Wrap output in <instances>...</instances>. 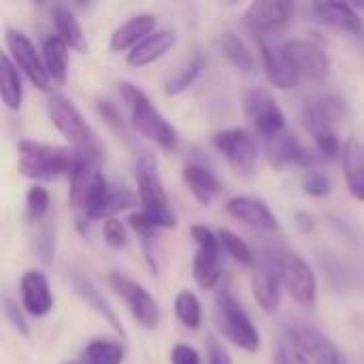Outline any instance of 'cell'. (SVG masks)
I'll list each match as a JSON object with an SVG mask.
<instances>
[{"label": "cell", "mask_w": 364, "mask_h": 364, "mask_svg": "<svg viewBox=\"0 0 364 364\" xmlns=\"http://www.w3.org/2000/svg\"><path fill=\"white\" fill-rule=\"evenodd\" d=\"M134 175H136L139 200L143 205V213L154 222L156 228H175L177 218L171 209V200L156 171V160L147 151L139 158Z\"/></svg>", "instance_id": "4"}, {"label": "cell", "mask_w": 364, "mask_h": 364, "mask_svg": "<svg viewBox=\"0 0 364 364\" xmlns=\"http://www.w3.org/2000/svg\"><path fill=\"white\" fill-rule=\"evenodd\" d=\"M156 28V17L149 13H141L130 17L128 21H124L119 28H115V32L111 34V51H126L128 47H136L143 38H147Z\"/></svg>", "instance_id": "23"}, {"label": "cell", "mask_w": 364, "mask_h": 364, "mask_svg": "<svg viewBox=\"0 0 364 364\" xmlns=\"http://www.w3.org/2000/svg\"><path fill=\"white\" fill-rule=\"evenodd\" d=\"M282 277L273 260H262L256 264V271L252 275V292L256 303L267 314H275L282 301Z\"/></svg>", "instance_id": "17"}, {"label": "cell", "mask_w": 364, "mask_h": 364, "mask_svg": "<svg viewBox=\"0 0 364 364\" xmlns=\"http://www.w3.org/2000/svg\"><path fill=\"white\" fill-rule=\"evenodd\" d=\"M290 335L314 364H348L339 348L320 331L309 326H296L294 331H290Z\"/></svg>", "instance_id": "16"}, {"label": "cell", "mask_w": 364, "mask_h": 364, "mask_svg": "<svg viewBox=\"0 0 364 364\" xmlns=\"http://www.w3.org/2000/svg\"><path fill=\"white\" fill-rule=\"evenodd\" d=\"M311 109H316L324 119H328L331 124L339 122L346 117L348 113V107H346V100L339 98V96H333V94H324V96H318V98H311L307 102Z\"/></svg>", "instance_id": "37"}, {"label": "cell", "mask_w": 364, "mask_h": 364, "mask_svg": "<svg viewBox=\"0 0 364 364\" xmlns=\"http://www.w3.org/2000/svg\"><path fill=\"white\" fill-rule=\"evenodd\" d=\"M43 62L45 70L55 85H64L66 73H68V47L66 43L55 34L51 38H45L43 43Z\"/></svg>", "instance_id": "28"}, {"label": "cell", "mask_w": 364, "mask_h": 364, "mask_svg": "<svg viewBox=\"0 0 364 364\" xmlns=\"http://www.w3.org/2000/svg\"><path fill=\"white\" fill-rule=\"evenodd\" d=\"M226 211L258 232H273L277 228V218L262 198L256 196H235L226 203Z\"/></svg>", "instance_id": "15"}, {"label": "cell", "mask_w": 364, "mask_h": 364, "mask_svg": "<svg viewBox=\"0 0 364 364\" xmlns=\"http://www.w3.org/2000/svg\"><path fill=\"white\" fill-rule=\"evenodd\" d=\"M134 205H136V196L132 192H128V190H115V192H111L109 190V194L87 213V218L90 220H100V218H109L111 220L115 213H119L124 209H130Z\"/></svg>", "instance_id": "32"}, {"label": "cell", "mask_w": 364, "mask_h": 364, "mask_svg": "<svg viewBox=\"0 0 364 364\" xmlns=\"http://www.w3.org/2000/svg\"><path fill=\"white\" fill-rule=\"evenodd\" d=\"M119 92H122V96H124V100H126V105L130 109L132 128L139 134H143L145 139L154 141L164 151L177 149V143H179L177 130L154 107V102L149 100V96L141 87H136V85H132L128 81L119 83Z\"/></svg>", "instance_id": "1"}, {"label": "cell", "mask_w": 364, "mask_h": 364, "mask_svg": "<svg viewBox=\"0 0 364 364\" xmlns=\"http://www.w3.org/2000/svg\"><path fill=\"white\" fill-rule=\"evenodd\" d=\"M277 364H311V360L305 356V352L296 346V341L292 339V335L282 337L277 343Z\"/></svg>", "instance_id": "39"}, {"label": "cell", "mask_w": 364, "mask_h": 364, "mask_svg": "<svg viewBox=\"0 0 364 364\" xmlns=\"http://www.w3.org/2000/svg\"><path fill=\"white\" fill-rule=\"evenodd\" d=\"M314 11L324 23H331V26H335L339 30L354 32V34H360L364 30L363 21H360V17L356 13V6H352V4H346V2H316Z\"/></svg>", "instance_id": "26"}, {"label": "cell", "mask_w": 364, "mask_h": 364, "mask_svg": "<svg viewBox=\"0 0 364 364\" xmlns=\"http://www.w3.org/2000/svg\"><path fill=\"white\" fill-rule=\"evenodd\" d=\"M128 224H130V228L132 230H136L141 237H143V241H149L151 237H154V232H156V226H154V222L143 213V211H139V213H132L130 218H128Z\"/></svg>", "instance_id": "44"}, {"label": "cell", "mask_w": 364, "mask_h": 364, "mask_svg": "<svg viewBox=\"0 0 364 364\" xmlns=\"http://www.w3.org/2000/svg\"><path fill=\"white\" fill-rule=\"evenodd\" d=\"M21 303L28 314L41 318L47 316L53 307V294L49 290V282L45 273L30 269L21 277Z\"/></svg>", "instance_id": "18"}, {"label": "cell", "mask_w": 364, "mask_h": 364, "mask_svg": "<svg viewBox=\"0 0 364 364\" xmlns=\"http://www.w3.org/2000/svg\"><path fill=\"white\" fill-rule=\"evenodd\" d=\"M49 192L41 186H32L26 194V213L32 222H43L49 213Z\"/></svg>", "instance_id": "38"}, {"label": "cell", "mask_w": 364, "mask_h": 364, "mask_svg": "<svg viewBox=\"0 0 364 364\" xmlns=\"http://www.w3.org/2000/svg\"><path fill=\"white\" fill-rule=\"evenodd\" d=\"M109 194L107 177L94 166L92 160L79 158L70 175V203L75 209L85 211V215Z\"/></svg>", "instance_id": "7"}, {"label": "cell", "mask_w": 364, "mask_h": 364, "mask_svg": "<svg viewBox=\"0 0 364 364\" xmlns=\"http://www.w3.org/2000/svg\"><path fill=\"white\" fill-rule=\"evenodd\" d=\"M53 23H55V32L58 36L66 43V47L75 49V51H87V41L85 34L81 30L79 19L75 17V13L62 4L53 6Z\"/></svg>", "instance_id": "27"}, {"label": "cell", "mask_w": 364, "mask_h": 364, "mask_svg": "<svg viewBox=\"0 0 364 364\" xmlns=\"http://www.w3.org/2000/svg\"><path fill=\"white\" fill-rule=\"evenodd\" d=\"M4 38H6V47H9V55L15 62V66H19L38 90L47 92L51 87V79L45 70L43 55H38L34 43L19 30H6Z\"/></svg>", "instance_id": "11"}, {"label": "cell", "mask_w": 364, "mask_h": 364, "mask_svg": "<svg viewBox=\"0 0 364 364\" xmlns=\"http://www.w3.org/2000/svg\"><path fill=\"white\" fill-rule=\"evenodd\" d=\"M341 160L350 194L358 200H364V143L350 139L343 145Z\"/></svg>", "instance_id": "24"}, {"label": "cell", "mask_w": 364, "mask_h": 364, "mask_svg": "<svg viewBox=\"0 0 364 364\" xmlns=\"http://www.w3.org/2000/svg\"><path fill=\"white\" fill-rule=\"evenodd\" d=\"M218 237H220V243H222V247L226 250V254L232 256V260H237V262L243 264V267H254L256 258H254L250 245H247L239 235H235V232L228 230V228H222V230L218 232Z\"/></svg>", "instance_id": "36"}, {"label": "cell", "mask_w": 364, "mask_h": 364, "mask_svg": "<svg viewBox=\"0 0 364 364\" xmlns=\"http://www.w3.org/2000/svg\"><path fill=\"white\" fill-rule=\"evenodd\" d=\"M215 45L220 49V53L237 68L243 73H252L256 66V60L250 51V47L243 43V38H239L235 32H222L215 38Z\"/></svg>", "instance_id": "29"}, {"label": "cell", "mask_w": 364, "mask_h": 364, "mask_svg": "<svg viewBox=\"0 0 364 364\" xmlns=\"http://www.w3.org/2000/svg\"><path fill=\"white\" fill-rule=\"evenodd\" d=\"M211 143L237 173H250L258 160V141L247 128H228L215 132Z\"/></svg>", "instance_id": "9"}, {"label": "cell", "mask_w": 364, "mask_h": 364, "mask_svg": "<svg viewBox=\"0 0 364 364\" xmlns=\"http://www.w3.org/2000/svg\"><path fill=\"white\" fill-rule=\"evenodd\" d=\"M47 111H49V117L53 122V126L60 130V134L70 143L75 145V149L96 162L100 160V145H98V139H96V132L92 130V126L83 119L81 111L73 105V100L64 98V96H51L47 100Z\"/></svg>", "instance_id": "3"}, {"label": "cell", "mask_w": 364, "mask_h": 364, "mask_svg": "<svg viewBox=\"0 0 364 364\" xmlns=\"http://www.w3.org/2000/svg\"><path fill=\"white\" fill-rule=\"evenodd\" d=\"M62 364H79V363H73V360H68V363H62Z\"/></svg>", "instance_id": "51"}, {"label": "cell", "mask_w": 364, "mask_h": 364, "mask_svg": "<svg viewBox=\"0 0 364 364\" xmlns=\"http://www.w3.org/2000/svg\"><path fill=\"white\" fill-rule=\"evenodd\" d=\"M222 277L220 269V247L215 250H205L198 247L194 256V282L198 284L200 290H213Z\"/></svg>", "instance_id": "30"}, {"label": "cell", "mask_w": 364, "mask_h": 364, "mask_svg": "<svg viewBox=\"0 0 364 364\" xmlns=\"http://www.w3.org/2000/svg\"><path fill=\"white\" fill-rule=\"evenodd\" d=\"M215 324L218 331L237 348L245 352H258L260 350V333L241 307V303L230 292H220L215 296Z\"/></svg>", "instance_id": "5"}, {"label": "cell", "mask_w": 364, "mask_h": 364, "mask_svg": "<svg viewBox=\"0 0 364 364\" xmlns=\"http://www.w3.org/2000/svg\"><path fill=\"white\" fill-rule=\"evenodd\" d=\"M55 232L51 226L43 228L41 235H38V241H36V247H38V254L43 258V262H51L53 260V245H55Z\"/></svg>", "instance_id": "45"}, {"label": "cell", "mask_w": 364, "mask_h": 364, "mask_svg": "<svg viewBox=\"0 0 364 364\" xmlns=\"http://www.w3.org/2000/svg\"><path fill=\"white\" fill-rule=\"evenodd\" d=\"M284 288L290 292V296L301 305L311 309L318 299V282L314 269L296 254L292 252H279L273 258Z\"/></svg>", "instance_id": "6"}, {"label": "cell", "mask_w": 364, "mask_h": 364, "mask_svg": "<svg viewBox=\"0 0 364 364\" xmlns=\"http://www.w3.org/2000/svg\"><path fill=\"white\" fill-rule=\"evenodd\" d=\"M294 19V2L290 0H256L245 9V23L258 36H273L286 30Z\"/></svg>", "instance_id": "10"}, {"label": "cell", "mask_w": 364, "mask_h": 364, "mask_svg": "<svg viewBox=\"0 0 364 364\" xmlns=\"http://www.w3.org/2000/svg\"><path fill=\"white\" fill-rule=\"evenodd\" d=\"M181 179L200 205H211L222 194L220 179L200 164H186L181 171Z\"/></svg>", "instance_id": "22"}, {"label": "cell", "mask_w": 364, "mask_h": 364, "mask_svg": "<svg viewBox=\"0 0 364 364\" xmlns=\"http://www.w3.org/2000/svg\"><path fill=\"white\" fill-rule=\"evenodd\" d=\"M284 49L301 77L318 81L328 75V55L318 43L305 38H292L284 43Z\"/></svg>", "instance_id": "13"}, {"label": "cell", "mask_w": 364, "mask_h": 364, "mask_svg": "<svg viewBox=\"0 0 364 364\" xmlns=\"http://www.w3.org/2000/svg\"><path fill=\"white\" fill-rule=\"evenodd\" d=\"M0 92H2V100L9 109L17 111L21 107V79H19V73H17V66L15 62L11 60L9 53L2 55V85H0Z\"/></svg>", "instance_id": "31"}, {"label": "cell", "mask_w": 364, "mask_h": 364, "mask_svg": "<svg viewBox=\"0 0 364 364\" xmlns=\"http://www.w3.org/2000/svg\"><path fill=\"white\" fill-rule=\"evenodd\" d=\"M19 171L32 179H58L73 175L81 154L77 149L38 143V141H19Z\"/></svg>", "instance_id": "2"}, {"label": "cell", "mask_w": 364, "mask_h": 364, "mask_svg": "<svg viewBox=\"0 0 364 364\" xmlns=\"http://www.w3.org/2000/svg\"><path fill=\"white\" fill-rule=\"evenodd\" d=\"M171 360L173 364H200V354L188 343H177L171 352Z\"/></svg>", "instance_id": "46"}, {"label": "cell", "mask_w": 364, "mask_h": 364, "mask_svg": "<svg viewBox=\"0 0 364 364\" xmlns=\"http://www.w3.org/2000/svg\"><path fill=\"white\" fill-rule=\"evenodd\" d=\"M83 360L85 364H122L124 350L113 341H92L83 350Z\"/></svg>", "instance_id": "35"}, {"label": "cell", "mask_w": 364, "mask_h": 364, "mask_svg": "<svg viewBox=\"0 0 364 364\" xmlns=\"http://www.w3.org/2000/svg\"><path fill=\"white\" fill-rule=\"evenodd\" d=\"M96 109H98V113H100V117L115 130V132H122V136H126V132H124V124H122V115H119V111H117V107H115V102H111L109 98H100L98 102H96Z\"/></svg>", "instance_id": "42"}, {"label": "cell", "mask_w": 364, "mask_h": 364, "mask_svg": "<svg viewBox=\"0 0 364 364\" xmlns=\"http://www.w3.org/2000/svg\"><path fill=\"white\" fill-rule=\"evenodd\" d=\"M113 290L122 296V301L128 305L132 318L143 326V328H156L160 322V309L156 299L136 282L126 279L122 275H111L109 277Z\"/></svg>", "instance_id": "12"}, {"label": "cell", "mask_w": 364, "mask_h": 364, "mask_svg": "<svg viewBox=\"0 0 364 364\" xmlns=\"http://www.w3.org/2000/svg\"><path fill=\"white\" fill-rule=\"evenodd\" d=\"M303 126L309 130V134L314 136L316 141V147H318V154L320 158H326V160H333L337 158L343 147L339 143V136L333 128V124L328 119H324L316 109H311L307 102L303 107Z\"/></svg>", "instance_id": "19"}, {"label": "cell", "mask_w": 364, "mask_h": 364, "mask_svg": "<svg viewBox=\"0 0 364 364\" xmlns=\"http://www.w3.org/2000/svg\"><path fill=\"white\" fill-rule=\"evenodd\" d=\"M190 232H192V239L196 241L198 247H205V250H215V247H220V237L213 235L209 228H205V226H192Z\"/></svg>", "instance_id": "47"}, {"label": "cell", "mask_w": 364, "mask_h": 364, "mask_svg": "<svg viewBox=\"0 0 364 364\" xmlns=\"http://www.w3.org/2000/svg\"><path fill=\"white\" fill-rule=\"evenodd\" d=\"M356 11H364V2H358V4H356Z\"/></svg>", "instance_id": "50"}, {"label": "cell", "mask_w": 364, "mask_h": 364, "mask_svg": "<svg viewBox=\"0 0 364 364\" xmlns=\"http://www.w3.org/2000/svg\"><path fill=\"white\" fill-rule=\"evenodd\" d=\"M205 64H207V58L200 55V53H196V55L188 62V66H183V68L177 73V77H173V79L166 83V94L177 96V94L186 92L188 87H192V85L198 81V77L203 75Z\"/></svg>", "instance_id": "33"}, {"label": "cell", "mask_w": 364, "mask_h": 364, "mask_svg": "<svg viewBox=\"0 0 364 364\" xmlns=\"http://www.w3.org/2000/svg\"><path fill=\"white\" fill-rule=\"evenodd\" d=\"M258 45H260V53H262V62H264V70H267L269 81L279 90L296 87L301 75L292 66L284 45H279L277 41L267 38V36L258 38Z\"/></svg>", "instance_id": "14"}, {"label": "cell", "mask_w": 364, "mask_h": 364, "mask_svg": "<svg viewBox=\"0 0 364 364\" xmlns=\"http://www.w3.org/2000/svg\"><path fill=\"white\" fill-rule=\"evenodd\" d=\"M70 282H73L75 292H77V294H79V296L98 314V316H102V320H107V322L111 324L113 331H117V333L124 337V328H122V324H119V320H117L113 307H111L109 301L98 292V288H96L85 275H81V273H73V275H70Z\"/></svg>", "instance_id": "25"}, {"label": "cell", "mask_w": 364, "mask_h": 364, "mask_svg": "<svg viewBox=\"0 0 364 364\" xmlns=\"http://www.w3.org/2000/svg\"><path fill=\"white\" fill-rule=\"evenodd\" d=\"M303 188H305V192L311 194V196H326V194H331L333 183H331L328 175H324L322 171H314V168H311V171L305 175V179H303Z\"/></svg>", "instance_id": "40"}, {"label": "cell", "mask_w": 364, "mask_h": 364, "mask_svg": "<svg viewBox=\"0 0 364 364\" xmlns=\"http://www.w3.org/2000/svg\"><path fill=\"white\" fill-rule=\"evenodd\" d=\"M175 41H177L175 30H168V28L156 30V32H151L147 38H143L134 49L128 51L126 62H128L130 66H134V68L147 66V64L160 60V58L175 45Z\"/></svg>", "instance_id": "21"}, {"label": "cell", "mask_w": 364, "mask_h": 364, "mask_svg": "<svg viewBox=\"0 0 364 364\" xmlns=\"http://www.w3.org/2000/svg\"><path fill=\"white\" fill-rule=\"evenodd\" d=\"M175 314L186 328L196 331L203 320V309H200V301L196 299V294L188 290L179 292L175 299Z\"/></svg>", "instance_id": "34"}, {"label": "cell", "mask_w": 364, "mask_h": 364, "mask_svg": "<svg viewBox=\"0 0 364 364\" xmlns=\"http://www.w3.org/2000/svg\"><path fill=\"white\" fill-rule=\"evenodd\" d=\"M267 154L275 166H286V164L311 166V164H316V158L309 151H305V147L301 145L296 134L290 130H286L273 139H267Z\"/></svg>", "instance_id": "20"}, {"label": "cell", "mask_w": 364, "mask_h": 364, "mask_svg": "<svg viewBox=\"0 0 364 364\" xmlns=\"http://www.w3.org/2000/svg\"><path fill=\"white\" fill-rule=\"evenodd\" d=\"M2 311H4V318L9 320V324L23 337L30 335V328H28V322L23 318V314L17 309V305L9 299V296H2Z\"/></svg>", "instance_id": "41"}, {"label": "cell", "mask_w": 364, "mask_h": 364, "mask_svg": "<svg viewBox=\"0 0 364 364\" xmlns=\"http://www.w3.org/2000/svg\"><path fill=\"white\" fill-rule=\"evenodd\" d=\"M245 117L250 119L252 128L264 139H273L286 132V117L282 107L277 105L273 94L262 87H254L245 94Z\"/></svg>", "instance_id": "8"}, {"label": "cell", "mask_w": 364, "mask_h": 364, "mask_svg": "<svg viewBox=\"0 0 364 364\" xmlns=\"http://www.w3.org/2000/svg\"><path fill=\"white\" fill-rule=\"evenodd\" d=\"M209 363L211 364H232L230 360V354L226 352V348H222L220 343H211L209 348Z\"/></svg>", "instance_id": "48"}, {"label": "cell", "mask_w": 364, "mask_h": 364, "mask_svg": "<svg viewBox=\"0 0 364 364\" xmlns=\"http://www.w3.org/2000/svg\"><path fill=\"white\" fill-rule=\"evenodd\" d=\"M102 232H105V241H107L111 247H124L126 241H128L124 224H122L119 220H115V218H111V220L105 222Z\"/></svg>", "instance_id": "43"}, {"label": "cell", "mask_w": 364, "mask_h": 364, "mask_svg": "<svg viewBox=\"0 0 364 364\" xmlns=\"http://www.w3.org/2000/svg\"><path fill=\"white\" fill-rule=\"evenodd\" d=\"M358 38H360V45H363V49H364V30L358 34Z\"/></svg>", "instance_id": "49"}]
</instances>
